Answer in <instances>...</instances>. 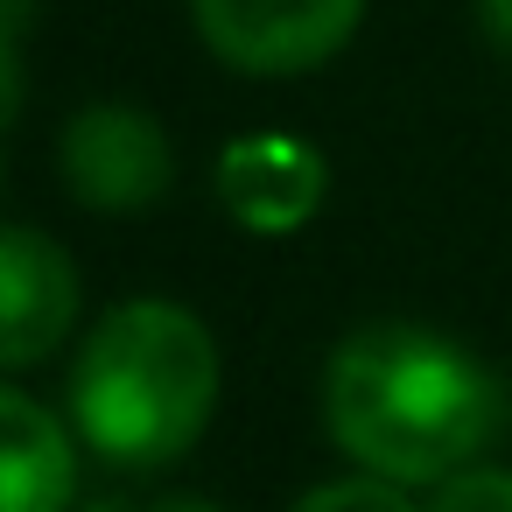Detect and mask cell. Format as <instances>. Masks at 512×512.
Listing matches in <instances>:
<instances>
[{
	"mask_svg": "<svg viewBox=\"0 0 512 512\" xmlns=\"http://www.w3.org/2000/svg\"><path fill=\"white\" fill-rule=\"evenodd\" d=\"M498 372L428 323H365L323 358L330 442L386 484L435 491L505 435Z\"/></svg>",
	"mask_w": 512,
	"mask_h": 512,
	"instance_id": "6da1fadb",
	"label": "cell"
},
{
	"mask_svg": "<svg viewBox=\"0 0 512 512\" xmlns=\"http://www.w3.org/2000/svg\"><path fill=\"white\" fill-rule=\"evenodd\" d=\"M218 386L225 365L204 316L169 295H134L92 323L71 365V421L106 463L155 470L197 449L218 414Z\"/></svg>",
	"mask_w": 512,
	"mask_h": 512,
	"instance_id": "7a4b0ae2",
	"label": "cell"
},
{
	"mask_svg": "<svg viewBox=\"0 0 512 512\" xmlns=\"http://www.w3.org/2000/svg\"><path fill=\"white\" fill-rule=\"evenodd\" d=\"M57 169H64V190L99 211V218H141L169 197L176 183V148L162 134L155 113L127 106V99H92L64 120V141H57Z\"/></svg>",
	"mask_w": 512,
	"mask_h": 512,
	"instance_id": "3957f363",
	"label": "cell"
},
{
	"mask_svg": "<svg viewBox=\"0 0 512 512\" xmlns=\"http://www.w3.org/2000/svg\"><path fill=\"white\" fill-rule=\"evenodd\" d=\"M190 22L218 64L246 78H302L358 36L365 0H190Z\"/></svg>",
	"mask_w": 512,
	"mask_h": 512,
	"instance_id": "277c9868",
	"label": "cell"
},
{
	"mask_svg": "<svg viewBox=\"0 0 512 512\" xmlns=\"http://www.w3.org/2000/svg\"><path fill=\"white\" fill-rule=\"evenodd\" d=\"M78 323V267L71 253L36 232V225H8L0 232V365L29 372L43 365Z\"/></svg>",
	"mask_w": 512,
	"mask_h": 512,
	"instance_id": "5b68a950",
	"label": "cell"
},
{
	"mask_svg": "<svg viewBox=\"0 0 512 512\" xmlns=\"http://www.w3.org/2000/svg\"><path fill=\"white\" fill-rule=\"evenodd\" d=\"M323 190H330V169L309 141L295 134H239L225 155H218V197L225 211L260 232V239H281V232H302L316 211H323Z\"/></svg>",
	"mask_w": 512,
	"mask_h": 512,
	"instance_id": "8992f818",
	"label": "cell"
},
{
	"mask_svg": "<svg viewBox=\"0 0 512 512\" xmlns=\"http://www.w3.org/2000/svg\"><path fill=\"white\" fill-rule=\"evenodd\" d=\"M0 463H8V512H71L78 449L64 421L22 386H0Z\"/></svg>",
	"mask_w": 512,
	"mask_h": 512,
	"instance_id": "52a82bcc",
	"label": "cell"
},
{
	"mask_svg": "<svg viewBox=\"0 0 512 512\" xmlns=\"http://www.w3.org/2000/svg\"><path fill=\"white\" fill-rule=\"evenodd\" d=\"M288 512H428V505H414V491L407 484H386V477H330V484H316V491H302Z\"/></svg>",
	"mask_w": 512,
	"mask_h": 512,
	"instance_id": "ba28073f",
	"label": "cell"
},
{
	"mask_svg": "<svg viewBox=\"0 0 512 512\" xmlns=\"http://www.w3.org/2000/svg\"><path fill=\"white\" fill-rule=\"evenodd\" d=\"M428 512H512V463H470L435 484Z\"/></svg>",
	"mask_w": 512,
	"mask_h": 512,
	"instance_id": "9c48e42d",
	"label": "cell"
},
{
	"mask_svg": "<svg viewBox=\"0 0 512 512\" xmlns=\"http://www.w3.org/2000/svg\"><path fill=\"white\" fill-rule=\"evenodd\" d=\"M477 29H484V43L512 64V0H477Z\"/></svg>",
	"mask_w": 512,
	"mask_h": 512,
	"instance_id": "30bf717a",
	"label": "cell"
},
{
	"mask_svg": "<svg viewBox=\"0 0 512 512\" xmlns=\"http://www.w3.org/2000/svg\"><path fill=\"white\" fill-rule=\"evenodd\" d=\"M155 512H225V505H211V498H197V491H176V498H162Z\"/></svg>",
	"mask_w": 512,
	"mask_h": 512,
	"instance_id": "8fae6325",
	"label": "cell"
}]
</instances>
